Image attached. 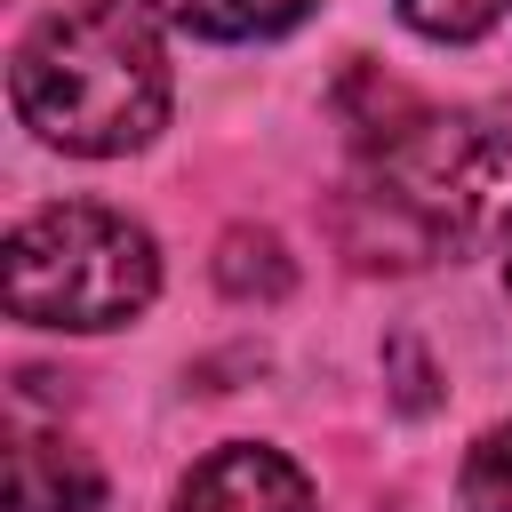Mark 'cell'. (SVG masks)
I'll list each match as a JSON object with an SVG mask.
<instances>
[{
    "mask_svg": "<svg viewBox=\"0 0 512 512\" xmlns=\"http://www.w3.org/2000/svg\"><path fill=\"white\" fill-rule=\"evenodd\" d=\"M464 512H512V424L480 432L472 456H464Z\"/></svg>",
    "mask_w": 512,
    "mask_h": 512,
    "instance_id": "obj_8",
    "label": "cell"
},
{
    "mask_svg": "<svg viewBox=\"0 0 512 512\" xmlns=\"http://www.w3.org/2000/svg\"><path fill=\"white\" fill-rule=\"evenodd\" d=\"M504 184V136L448 112H408L368 136V168L344 200V232L368 264H432L448 256Z\"/></svg>",
    "mask_w": 512,
    "mask_h": 512,
    "instance_id": "obj_2",
    "label": "cell"
},
{
    "mask_svg": "<svg viewBox=\"0 0 512 512\" xmlns=\"http://www.w3.org/2000/svg\"><path fill=\"white\" fill-rule=\"evenodd\" d=\"M16 120L80 160H112L160 136L168 120V56L136 0H80L24 32L8 64Z\"/></svg>",
    "mask_w": 512,
    "mask_h": 512,
    "instance_id": "obj_1",
    "label": "cell"
},
{
    "mask_svg": "<svg viewBox=\"0 0 512 512\" xmlns=\"http://www.w3.org/2000/svg\"><path fill=\"white\" fill-rule=\"evenodd\" d=\"M168 512H320V504H312V480L280 448L232 440V448H216L208 464L184 472Z\"/></svg>",
    "mask_w": 512,
    "mask_h": 512,
    "instance_id": "obj_4",
    "label": "cell"
},
{
    "mask_svg": "<svg viewBox=\"0 0 512 512\" xmlns=\"http://www.w3.org/2000/svg\"><path fill=\"white\" fill-rule=\"evenodd\" d=\"M504 280H512V256H504Z\"/></svg>",
    "mask_w": 512,
    "mask_h": 512,
    "instance_id": "obj_10",
    "label": "cell"
},
{
    "mask_svg": "<svg viewBox=\"0 0 512 512\" xmlns=\"http://www.w3.org/2000/svg\"><path fill=\"white\" fill-rule=\"evenodd\" d=\"M216 280H224V296H288V280H296V264H288V248L272 240V232H224V248H216Z\"/></svg>",
    "mask_w": 512,
    "mask_h": 512,
    "instance_id": "obj_7",
    "label": "cell"
},
{
    "mask_svg": "<svg viewBox=\"0 0 512 512\" xmlns=\"http://www.w3.org/2000/svg\"><path fill=\"white\" fill-rule=\"evenodd\" d=\"M160 296V248L96 200L32 208L8 232V312L32 328H120Z\"/></svg>",
    "mask_w": 512,
    "mask_h": 512,
    "instance_id": "obj_3",
    "label": "cell"
},
{
    "mask_svg": "<svg viewBox=\"0 0 512 512\" xmlns=\"http://www.w3.org/2000/svg\"><path fill=\"white\" fill-rule=\"evenodd\" d=\"M392 8H400L424 40H480L512 0H392Z\"/></svg>",
    "mask_w": 512,
    "mask_h": 512,
    "instance_id": "obj_9",
    "label": "cell"
},
{
    "mask_svg": "<svg viewBox=\"0 0 512 512\" xmlns=\"http://www.w3.org/2000/svg\"><path fill=\"white\" fill-rule=\"evenodd\" d=\"M136 8L200 40H272L312 16V0H136Z\"/></svg>",
    "mask_w": 512,
    "mask_h": 512,
    "instance_id": "obj_6",
    "label": "cell"
},
{
    "mask_svg": "<svg viewBox=\"0 0 512 512\" xmlns=\"http://www.w3.org/2000/svg\"><path fill=\"white\" fill-rule=\"evenodd\" d=\"M104 472L64 432H16L8 440V512H96Z\"/></svg>",
    "mask_w": 512,
    "mask_h": 512,
    "instance_id": "obj_5",
    "label": "cell"
}]
</instances>
